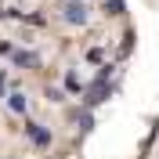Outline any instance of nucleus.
Segmentation results:
<instances>
[{
    "label": "nucleus",
    "instance_id": "nucleus-1",
    "mask_svg": "<svg viewBox=\"0 0 159 159\" xmlns=\"http://www.w3.org/2000/svg\"><path fill=\"white\" fill-rule=\"evenodd\" d=\"M109 0H0V159H47L98 83Z\"/></svg>",
    "mask_w": 159,
    "mask_h": 159
}]
</instances>
